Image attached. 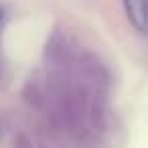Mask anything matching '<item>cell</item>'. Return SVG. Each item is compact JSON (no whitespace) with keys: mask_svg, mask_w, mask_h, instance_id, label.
Segmentation results:
<instances>
[{"mask_svg":"<svg viewBox=\"0 0 148 148\" xmlns=\"http://www.w3.org/2000/svg\"><path fill=\"white\" fill-rule=\"evenodd\" d=\"M124 4L134 29L140 33H148V0H124Z\"/></svg>","mask_w":148,"mask_h":148,"instance_id":"1","label":"cell"},{"mask_svg":"<svg viewBox=\"0 0 148 148\" xmlns=\"http://www.w3.org/2000/svg\"><path fill=\"white\" fill-rule=\"evenodd\" d=\"M39 148H45V146H39Z\"/></svg>","mask_w":148,"mask_h":148,"instance_id":"2","label":"cell"}]
</instances>
